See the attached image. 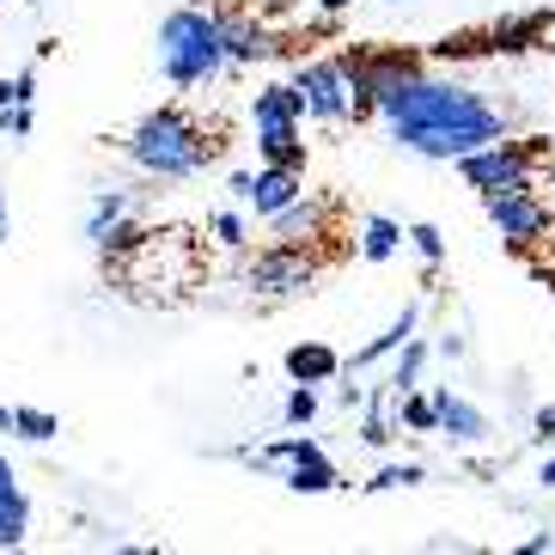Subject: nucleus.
<instances>
[{
    "label": "nucleus",
    "mask_w": 555,
    "mask_h": 555,
    "mask_svg": "<svg viewBox=\"0 0 555 555\" xmlns=\"http://www.w3.org/2000/svg\"><path fill=\"white\" fill-rule=\"evenodd\" d=\"M373 116H385V129L403 153H422V159H464L470 147H489L506 134V111L489 104L476 86L464 80H434V74H409L397 80L385 99L373 104Z\"/></svg>",
    "instance_id": "obj_1"
},
{
    "label": "nucleus",
    "mask_w": 555,
    "mask_h": 555,
    "mask_svg": "<svg viewBox=\"0 0 555 555\" xmlns=\"http://www.w3.org/2000/svg\"><path fill=\"white\" fill-rule=\"evenodd\" d=\"M122 153H129V165L141 171V178L183 183V178H196V171H208V159L220 153V141H214L183 104H159V111H147L129 129Z\"/></svg>",
    "instance_id": "obj_2"
},
{
    "label": "nucleus",
    "mask_w": 555,
    "mask_h": 555,
    "mask_svg": "<svg viewBox=\"0 0 555 555\" xmlns=\"http://www.w3.org/2000/svg\"><path fill=\"white\" fill-rule=\"evenodd\" d=\"M159 67L178 92L214 86L227 74V37H220V7L208 0H183L159 18Z\"/></svg>",
    "instance_id": "obj_3"
},
{
    "label": "nucleus",
    "mask_w": 555,
    "mask_h": 555,
    "mask_svg": "<svg viewBox=\"0 0 555 555\" xmlns=\"http://www.w3.org/2000/svg\"><path fill=\"white\" fill-rule=\"evenodd\" d=\"M464 183L476 196H506V190H531V171H538V147L531 141H489V147H470L457 159Z\"/></svg>",
    "instance_id": "obj_4"
},
{
    "label": "nucleus",
    "mask_w": 555,
    "mask_h": 555,
    "mask_svg": "<svg viewBox=\"0 0 555 555\" xmlns=\"http://www.w3.org/2000/svg\"><path fill=\"white\" fill-rule=\"evenodd\" d=\"M245 287L257 299H299V294H311V281H318V262L306 257V245H262L257 257H245Z\"/></svg>",
    "instance_id": "obj_5"
},
{
    "label": "nucleus",
    "mask_w": 555,
    "mask_h": 555,
    "mask_svg": "<svg viewBox=\"0 0 555 555\" xmlns=\"http://www.w3.org/2000/svg\"><path fill=\"white\" fill-rule=\"evenodd\" d=\"M294 99H299V116H311V122H330V129H343L348 122V80H343V55L336 62H299L294 67Z\"/></svg>",
    "instance_id": "obj_6"
},
{
    "label": "nucleus",
    "mask_w": 555,
    "mask_h": 555,
    "mask_svg": "<svg viewBox=\"0 0 555 555\" xmlns=\"http://www.w3.org/2000/svg\"><path fill=\"white\" fill-rule=\"evenodd\" d=\"M482 214H489V227L501 232L513 250H531L550 238V202L538 190H506V196H482Z\"/></svg>",
    "instance_id": "obj_7"
},
{
    "label": "nucleus",
    "mask_w": 555,
    "mask_h": 555,
    "mask_svg": "<svg viewBox=\"0 0 555 555\" xmlns=\"http://www.w3.org/2000/svg\"><path fill=\"white\" fill-rule=\"evenodd\" d=\"M227 190H232V202H238L245 214L269 220L275 208H287V202L306 190V171H294V165H257V171H232Z\"/></svg>",
    "instance_id": "obj_8"
},
{
    "label": "nucleus",
    "mask_w": 555,
    "mask_h": 555,
    "mask_svg": "<svg viewBox=\"0 0 555 555\" xmlns=\"http://www.w3.org/2000/svg\"><path fill=\"white\" fill-rule=\"evenodd\" d=\"M427 397H434V434H446L452 446H482V440L494 434L489 415H482L470 397H457L452 385H434Z\"/></svg>",
    "instance_id": "obj_9"
},
{
    "label": "nucleus",
    "mask_w": 555,
    "mask_h": 555,
    "mask_svg": "<svg viewBox=\"0 0 555 555\" xmlns=\"http://www.w3.org/2000/svg\"><path fill=\"white\" fill-rule=\"evenodd\" d=\"M220 37H227V67H257L281 50L275 31H269L262 18L238 13V7H220Z\"/></svg>",
    "instance_id": "obj_10"
},
{
    "label": "nucleus",
    "mask_w": 555,
    "mask_h": 555,
    "mask_svg": "<svg viewBox=\"0 0 555 555\" xmlns=\"http://www.w3.org/2000/svg\"><path fill=\"white\" fill-rule=\"evenodd\" d=\"M324 220H330V208L318 196H306V190H299L287 208L269 214V238H281V245H311V238L324 232Z\"/></svg>",
    "instance_id": "obj_11"
},
{
    "label": "nucleus",
    "mask_w": 555,
    "mask_h": 555,
    "mask_svg": "<svg viewBox=\"0 0 555 555\" xmlns=\"http://www.w3.org/2000/svg\"><path fill=\"white\" fill-rule=\"evenodd\" d=\"M550 43V13H519L489 25V55H531Z\"/></svg>",
    "instance_id": "obj_12"
},
{
    "label": "nucleus",
    "mask_w": 555,
    "mask_h": 555,
    "mask_svg": "<svg viewBox=\"0 0 555 555\" xmlns=\"http://www.w3.org/2000/svg\"><path fill=\"white\" fill-rule=\"evenodd\" d=\"M415 330H422V306H403V311L391 318V324L378 330V336H373L366 348H354V360H343V366H348V373H366V366H378V360H391L397 348H403L409 336H415Z\"/></svg>",
    "instance_id": "obj_13"
},
{
    "label": "nucleus",
    "mask_w": 555,
    "mask_h": 555,
    "mask_svg": "<svg viewBox=\"0 0 555 555\" xmlns=\"http://www.w3.org/2000/svg\"><path fill=\"white\" fill-rule=\"evenodd\" d=\"M343 373V354L324 343H294L287 348V378L294 385H330V378Z\"/></svg>",
    "instance_id": "obj_14"
},
{
    "label": "nucleus",
    "mask_w": 555,
    "mask_h": 555,
    "mask_svg": "<svg viewBox=\"0 0 555 555\" xmlns=\"http://www.w3.org/2000/svg\"><path fill=\"white\" fill-rule=\"evenodd\" d=\"M281 482H287V489L294 494H330V489H343V470H336V464H330L324 452H306V457H287V464H281Z\"/></svg>",
    "instance_id": "obj_15"
},
{
    "label": "nucleus",
    "mask_w": 555,
    "mask_h": 555,
    "mask_svg": "<svg viewBox=\"0 0 555 555\" xmlns=\"http://www.w3.org/2000/svg\"><path fill=\"white\" fill-rule=\"evenodd\" d=\"M257 159L262 165H294V171H306V141H299V122H269V129H257Z\"/></svg>",
    "instance_id": "obj_16"
},
{
    "label": "nucleus",
    "mask_w": 555,
    "mask_h": 555,
    "mask_svg": "<svg viewBox=\"0 0 555 555\" xmlns=\"http://www.w3.org/2000/svg\"><path fill=\"white\" fill-rule=\"evenodd\" d=\"M397 250H403V227H397L391 214H366V220H360V257L391 262Z\"/></svg>",
    "instance_id": "obj_17"
},
{
    "label": "nucleus",
    "mask_w": 555,
    "mask_h": 555,
    "mask_svg": "<svg viewBox=\"0 0 555 555\" xmlns=\"http://www.w3.org/2000/svg\"><path fill=\"white\" fill-rule=\"evenodd\" d=\"M250 122H257V129H269V122H306V116H299V99H294V86H287V80L262 86L257 99H250Z\"/></svg>",
    "instance_id": "obj_18"
},
{
    "label": "nucleus",
    "mask_w": 555,
    "mask_h": 555,
    "mask_svg": "<svg viewBox=\"0 0 555 555\" xmlns=\"http://www.w3.org/2000/svg\"><path fill=\"white\" fill-rule=\"evenodd\" d=\"M427 354H434V348L422 343V336H409L403 348H397V366H391V378H385V391L391 397H403V391H415V385H422V373H427Z\"/></svg>",
    "instance_id": "obj_19"
},
{
    "label": "nucleus",
    "mask_w": 555,
    "mask_h": 555,
    "mask_svg": "<svg viewBox=\"0 0 555 555\" xmlns=\"http://www.w3.org/2000/svg\"><path fill=\"white\" fill-rule=\"evenodd\" d=\"M129 208H134L129 190H99V196H92V208H86V227H80V232H86V245H99V238H104V232H111Z\"/></svg>",
    "instance_id": "obj_20"
},
{
    "label": "nucleus",
    "mask_w": 555,
    "mask_h": 555,
    "mask_svg": "<svg viewBox=\"0 0 555 555\" xmlns=\"http://www.w3.org/2000/svg\"><path fill=\"white\" fill-rule=\"evenodd\" d=\"M7 434H18V440H31V446H50L55 434H62V422H55L50 409L18 403V409H7Z\"/></svg>",
    "instance_id": "obj_21"
},
{
    "label": "nucleus",
    "mask_w": 555,
    "mask_h": 555,
    "mask_svg": "<svg viewBox=\"0 0 555 555\" xmlns=\"http://www.w3.org/2000/svg\"><path fill=\"white\" fill-rule=\"evenodd\" d=\"M366 422H360V440L373 446V452H385V446L397 440V415H391V391H378V397H366Z\"/></svg>",
    "instance_id": "obj_22"
},
{
    "label": "nucleus",
    "mask_w": 555,
    "mask_h": 555,
    "mask_svg": "<svg viewBox=\"0 0 555 555\" xmlns=\"http://www.w3.org/2000/svg\"><path fill=\"white\" fill-rule=\"evenodd\" d=\"M25 538H31V501L18 489L13 501H0V550H18Z\"/></svg>",
    "instance_id": "obj_23"
},
{
    "label": "nucleus",
    "mask_w": 555,
    "mask_h": 555,
    "mask_svg": "<svg viewBox=\"0 0 555 555\" xmlns=\"http://www.w3.org/2000/svg\"><path fill=\"white\" fill-rule=\"evenodd\" d=\"M208 232H214V245L220 250H245L250 245V220H245V208H220L208 220Z\"/></svg>",
    "instance_id": "obj_24"
},
{
    "label": "nucleus",
    "mask_w": 555,
    "mask_h": 555,
    "mask_svg": "<svg viewBox=\"0 0 555 555\" xmlns=\"http://www.w3.org/2000/svg\"><path fill=\"white\" fill-rule=\"evenodd\" d=\"M403 245H415V257H422L427 269H440V262H446V232L434 227V220H415V227H403Z\"/></svg>",
    "instance_id": "obj_25"
},
{
    "label": "nucleus",
    "mask_w": 555,
    "mask_h": 555,
    "mask_svg": "<svg viewBox=\"0 0 555 555\" xmlns=\"http://www.w3.org/2000/svg\"><path fill=\"white\" fill-rule=\"evenodd\" d=\"M470 55H489V31H452L434 43V62H470Z\"/></svg>",
    "instance_id": "obj_26"
},
{
    "label": "nucleus",
    "mask_w": 555,
    "mask_h": 555,
    "mask_svg": "<svg viewBox=\"0 0 555 555\" xmlns=\"http://www.w3.org/2000/svg\"><path fill=\"white\" fill-rule=\"evenodd\" d=\"M415 482H427L422 464H385V470L373 476V482H360L366 494H391V489H415Z\"/></svg>",
    "instance_id": "obj_27"
},
{
    "label": "nucleus",
    "mask_w": 555,
    "mask_h": 555,
    "mask_svg": "<svg viewBox=\"0 0 555 555\" xmlns=\"http://www.w3.org/2000/svg\"><path fill=\"white\" fill-rule=\"evenodd\" d=\"M281 422H287V427H311V422H318V385H294L287 403H281Z\"/></svg>",
    "instance_id": "obj_28"
},
{
    "label": "nucleus",
    "mask_w": 555,
    "mask_h": 555,
    "mask_svg": "<svg viewBox=\"0 0 555 555\" xmlns=\"http://www.w3.org/2000/svg\"><path fill=\"white\" fill-rule=\"evenodd\" d=\"M0 134L25 141V134H31V104H0Z\"/></svg>",
    "instance_id": "obj_29"
},
{
    "label": "nucleus",
    "mask_w": 555,
    "mask_h": 555,
    "mask_svg": "<svg viewBox=\"0 0 555 555\" xmlns=\"http://www.w3.org/2000/svg\"><path fill=\"white\" fill-rule=\"evenodd\" d=\"M531 440H538V446H555V403H543L538 415H531Z\"/></svg>",
    "instance_id": "obj_30"
},
{
    "label": "nucleus",
    "mask_w": 555,
    "mask_h": 555,
    "mask_svg": "<svg viewBox=\"0 0 555 555\" xmlns=\"http://www.w3.org/2000/svg\"><path fill=\"white\" fill-rule=\"evenodd\" d=\"M18 494V476H13V464H7V452H0V501H13Z\"/></svg>",
    "instance_id": "obj_31"
},
{
    "label": "nucleus",
    "mask_w": 555,
    "mask_h": 555,
    "mask_svg": "<svg viewBox=\"0 0 555 555\" xmlns=\"http://www.w3.org/2000/svg\"><path fill=\"white\" fill-rule=\"evenodd\" d=\"M464 348H470V343H464L457 330H446V336H440V354H446V360H464Z\"/></svg>",
    "instance_id": "obj_32"
},
{
    "label": "nucleus",
    "mask_w": 555,
    "mask_h": 555,
    "mask_svg": "<svg viewBox=\"0 0 555 555\" xmlns=\"http://www.w3.org/2000/svg\"><path fill=\"white\" fill-rule=\"evenodd\" d=\"M550 550H555L550 531H538V538H525V543H519V555H550Z\"/></svg>",
    "instance_id": "obj_33"
},
{
    "label": "nucleus",
    "mask_w": 555,
    "mask_h": 555,
    "mask_svg": "<svg viewBox=\"0 0 555 555\" xmlns=\"http://www.w3.org/2000/svg\"><path fill=\"white\" fill-rule=\"evenodd\" d=\"M336 403H343V409H360V403H366V391H360V385H343V391H336Z\"/></svg>",
    "instance_id": "obj_34"
},
{
    "label": "nucleus",
    "mask_w": 555,
    "mask_h": 555,
    "mask_svg": "<svg viewBox=\"0 0 555 555\" xmlns=\"http://www.w3.org/2000/svg\"><path fill=\"white\" fill-rule=\"evenodd\" d=\"M311 7H318V13H330V18H343L348 7H354V0H311Z\"/></svg>",
    "instance_id": "obj_35"
},
{
    "label": "nucleus",
    "mask_w": 555,
    "mask_h": 555,
    "mask_svg": "<svg viewBox=\"0 0 555 555\" xmlns=\"http://www.w3.org/2000/svg\"><path fill=\"white\" fill-rule=\"evenodd\" d=\"M538 482H543V489H555V446H550V457H543V470H538Z\"/></svg>",
    "instance_id": "obj_36"
},
{
    "label": "nucleus",
    "mask_w": 555,
    "mask_h": 555,
    "mask_svg": "<svg viewBox=\"0 0 555 555\" xmlns=\"http://www.w3.org/2000/svg\"><path fill=\"white\" fill-rule=\"evenodd\" d=\"M13 238V220H7V196H0V245Z\"/></svg>",
    "instance_id": "obj_37"
},
{
    "label": "nucleus",
    "mask_w": 555,
    "mask_h": 555,
    "mask_svg": "<svg viewBox=\"0 0 555 555\" xmlns=\"http://www.w3.org/2000/svg\"><path fill=\"white\" fill-rule=\"evenodd\" d=\"M0 104H13V80H0Z\"/></svg>",
    "instance_id": "obj_38"
},
{
    "label": "nucleus",
    "mask_w": 555,
    "mask_h": 555,
    "mask_svg": "<svg viewBox=\"0 0 555 555\" xmlns=\"http://www.w3.org/2000/svg\"><path fill=\"white\" fill-rule=\"evenodd\" d=\"M0 427H7V403H0Z\"/></svg>",
    "instance_id": "obj_39"
},
{
    "label": "nucleus",
    "mask_w": 555,
    "mask_h": 555,
    "mask_svg": "<svg viewBox=\"0 0 555 555\" xmlns=\"http://www.w3.org/2000/svg\"><path fill=\"white\" fill-rule=\"evenodd\" d=\"M385 7H403V0H385Z\"/></svg>",
    "instance_id": "obj_40"
},
{
    "label": "nucleus",
    "mask_w": 555,
    "mask_h": 555,
    "mask_svg": "<svg viewBox=\"0 0 555 555\" xmlns=\"http://www.w3.org/2000/svg\"><path fill=\"white\" fill-rule=\"evenodd\" d=\"M18 7H31V0H18Z\"/></svg>",
    "instance_id": "obj_41"
},
{
    "label": "nucleus",
    "mask_w": 555,
    "mask_h": 555,
    "mask_svg": "<svg viewBox=\"0 0 555 555\" xmlns=\"http://www.w3.org/2000/svg\"><path fill=\"white\" fill-rule=\"evenodd\" d=\"M550 287H555V281H550Z\"/></svg>",
    "instance_id": "obj_42"
}]
</instances>
